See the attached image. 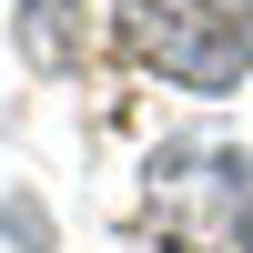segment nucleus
<instances>
[{"label":"nucleus","instance_id":"nucleus-2","mask_svg":"<svg viewBox=\"0 0 253 253\" xmlns=\"http://www.w3.org/2000/svg\"><path fill=\"white\" fill-rule=\"evenodd\" d=\"M132 41L182 91H223L253 71V0H132Z\"/></svg>","mask_w":253,"mask_h":253},{"label":"nucleus","instance_id":"nucleus-1","mask_svg":"<svg viewBox=\"0 0 253 253\" xmlns=\"http://www.w3.org/2000/svg\"><path fill=\"white\" fill-rule=\"evenodd\" d=\"M152 213L182 253H253V162L223 142H182L152 162Z\"/></svg>","mask_w":253,"mask_h":253}]
</instances>
